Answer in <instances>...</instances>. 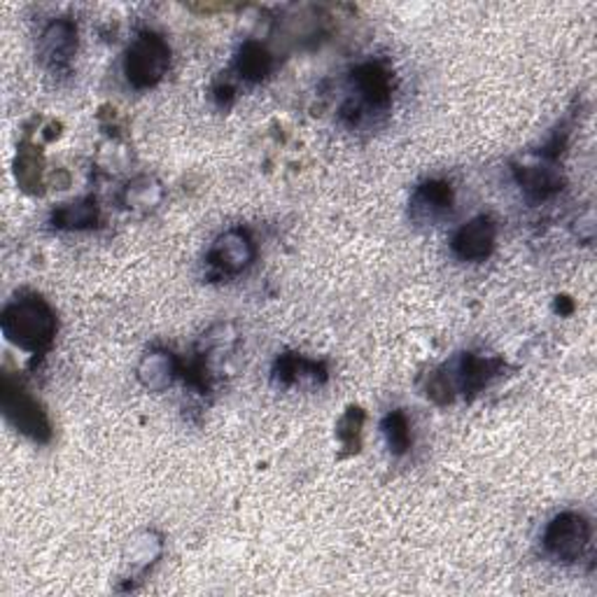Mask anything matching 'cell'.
<instances>
[{
  "mask_svg": "<svg viewBox=\"0 0 597 597\" xmlns=\"http://www.w3.org/2000/svg\"><path fill=\"white\" fill-rule=\"evenodd\" d=\"M502 367L504 364L499 358H485V354H478V352H466L451 371L448 373L437 371V373L451 395L462 392L464 397H472V395H478V392L495 376H499Z\"/></svg>",
  "mask_w": 597,
  "mask_h": 597,
  "instance_id": "5b68a950",
  "label": "cell"
},
{
  "mask_svg": "<svg viewBox=\"0 0 597 597\" xmlns=\"http://www.w3.org/2000/svg\"><path fill=\"white\" fill-rule=\"evenodd\" d=\"M560 302H557V311L560 313H572V302H567V296H557Z\"/></svg>",
  "mask_w": 597,
  "mask_h": 597,
  "instance_id": "ffe728a7",
  "label": "cell"
},
{
  "mask_svg": "<svg viewBox=\"0 0 597 597\" xmlns=\"http://www.w3.org/2000/svg\"><path fill=\"white\" fill-rule=\"evenodd\" d=\"M171 66V47L161 35L145 31L131 43L124 61L126 80L134 89H153Z\"/></svg>",
  "mask_w": 597,
  "mask_h": 597,
  "instance_id": "7a4b0ae2",
  "label": "cell"
},
{
  "mask_svg": "<svg viewBox=\"0 0 597 597\" xmlns=\"http://www.w3.org/2000/svg\"><path fill=\"white\" fill-rule=\"evenodd\" d=\"M0 327L8 336V341L24 348L33 354L47 352L56 336V315L52 306L37 294L19 296L10 306H5Z\"/></svg>",
  "mask_w": 597,
  "mask_h": 597,
  "instance_id": "6da1fadb",
  "label": "cell"
},
{
  "mask_svg": "<svg viewBox=\"0 0 597 597\" xmlns=\"http://www.w3.org/2000/svg\"><path fill=\"white\" fill-rule=\"evenodd\" d=\"M41 173H43L41 157L33 153V147H24L16 159V180L22 182L24 190H41L43 184Z\"/></svg>",
  "mask_w": 597,
  "mask_h": 597,
  "instance_id": "ac0fdd59",
  "label": "cell"
},
{
  "mask_svg": "<svg viewBox=\"0 0 597 597\" xmlns=\"http://www.w3.org/2000/svg\"><path fill=\"white\" fill-rule=\"evenodd\" d=\"M453 209V190L443 180H427L410 196V217L418 224H435Z\"/></svg>",
  "mask_w": 597,
  "mask_h": 597,
  "instance_id": "30bf717a",
  "label": "cell"
},
{
  "mask_svg": "<svg viewBox=\"0 0 597 597\" xmlns=\"http://www.w3.org/2000/svg\"><path fill=\"white\" fill-rule=\"evenodd\" d=\"M352 85L358 89L360 101L369 110H385L392 103V80L390 72L376 64L369 61L352 72Z\"/></svg>",
  "mask_w": 597,
  "mask_h": 597,
  "instance_id": "8fae6325",
  "label": "cell"
},
{
  "mask_svg": "<svg viewBox=\"0 0 597 597\" xmlns=\"http://www.w3.org/2000/svg\"><path fill=\"white\" fill-rule=\"evenodd\" d=\"M3 414L12 427L35 443H47L52 439V423L45 408L37 404L22 383H16L10 373L3 376V392H0Z\"/></svg>",
  "mask_w": 597,
  "mask_h": 597,
  "instance_id": "3957f363",
  "label": "cell"
},
{
  "mask_svg": "<svg viewBox=\"0 0 597 597\" xmlns=\"http://www.w3.org/2000/svg\"><path fill=\"white\" fill-rule=\"evenodd\" d=\"M52 222L56 229H66V232H82L91 229L99 224V205L93 199H80L61 205L56 209L52 215Z\"/></svg>",
  "mask_w": 597,
  "mask_h": 597,
  "instance_id": "4fadbf2b",
  "label": "cell"
},
{
  "mask_svg": "<svg viewBox=\"0 0 597 597\" xmlns=\"http://www.w3.org/2000/svg\"><path fill=\"white\" fill-rule=\"evenodd\" d=\"M75 49H78V29L68 19H56V22H52L43 31L41 43H37L41 61L54 72L70 68Z\"/></svg>",
  "mask_w": 597,
  "mask_h": 597,
  "instance_id": "52a82bcc",
  "label": "cell"
},
{
  "mask_svg": "<svg viewBox=\"0 0 597 597\" xmlns=\"http://www.w3.org/2000/svg\"><path fill=\"white\" fill-rule=\"evenodd\" d=\"M514 173L520 190L532 201H547L563 190V173H560V168L555 166V159L547 155L544 161L516 166Z\"/></svg>",
  "mask_w": 597,
  "mask_h": 597,
  "instance_id": "9c48e42d",
  "label": "cell"
},
{
  "mask_svg": "<svg viewBox=\"0 0 597 597\" xmlns=\"http://www.w3.org/2000/svg\"><path fill=\"white\" fill-rule=\"evenodd\" d=\"M273 379L280 385H292L298 379H311V381H325L327 369L317 362L298 358V354H280L273 367Z\"/></svg>",
  "mask_w": 597,
  "mask_h": 597,
  "instance_id": "5bb4252c",
  "label": "cell"
},
{
  "mask_svg": "<svg viewBox=\"0 0 597 597\" xmlns=\"http://www.w3.org/2000/svg\"><path fill=\"white\" fill-rule=\"evenodd\" d=\"M590 544V522L576 511L557 514L544 532V551L555 563H576Z\"/></svg>",
  "mask_w": 597,
  "mask_h": 597,
  "instance_id": "277c9868",
  "label": "cell"
},
{
  "mask_svg": "<svg viewBox=\"0 0 597 597\" xmlns=\"http://www.w3.org/2000/svg\"><path fill=\"white\" fill-rule=\"evenodd\" d=\"M236 70L248 82H261L271 70V56L261 45L246 43L236 59Z\"/></svg>",
  "mask_w": 597,
  "mask_h": 597,
  "instance_id": "2e32d148",
  "label": "cell"
},
{
  "mask_svg": "<svg viewBox=\"0 0 597 597\" xmlns=\"http://www.w3.org/2000/svg\"><path fill=\"white\" fill-rule=\"evenodd\" d=\"M180 373V362L168 350L147 352L138 364V381L153 392L171 387Z\"/></svg>",
  "mask_w": 597,
  "mask_h": 597,
  "instance_id": "7c38bea8",
  "label": "cell"
},
{
  "mask_svg": "<svg viewBox=\"0 0 597 597\" xmlns=\"http://www.w3.org/2000/svg\"><path fill=\"white\" fill-rule=\"evenodd\" d=\"M383 435H385L387 448L395 455H404L410 448V443H414V437H410V423L404 410H392V414L385 416Z\"/></svg>",
  "mask_w": 597,
  "mask_h": 597,
  "instance_id": "e0dca14e",
  "label": "cell"
},
{
  "mask_svg": "<svg viewBox=\"0 0 597 597\" xmlns=\"http://www.w3.org/2000/svg\"><path fill=\"white\" fill-rule=\"evenodd\" d=\"M161 199H164L161 184L155 178L143 176V178H136L134 182L126 187L122 203L126 205L128 211L149 213V211L157 209V205L161 203Z\"/></svg>",
  "mask_w": 597,
  "mask_h": 597,
  "instance_id": "9a60e30c",
  "label": "cell"
},
{
  "mask_svg": "<svg viewBox=\"0 0 597 597\" xmlns=\"http://www.w3.org/2000/svg\"><path fill=\"white\" fill-rule=\"evenodd\" d=\"M255 240L246 229H229L224 232L209 252V267L217 275H238L246 271L255 261Z\"/></svg>",
  "mask_w": 597,
  "mask_h": 597,
  "instance_id": "8992f818",
  "label": "cell"
},
{
  "mask_svg": "<svg viewBox=\"0 0 597 597\" xmlns=\"http://www.w3.org/2000/svg\"><path fill=\"white\" fill-rule=\"evenodd\" d=\"M497 224L488 215H478L470 219L455 232L451 248L462 261H483L495 250Z\"/></svg>",
  "mask_w": 597,
  "mask_h": 597,
  "instance_id": "ba28073f",
  "label": "cell"
},
{
  "mask_svg": "<svg viewBox=\"0 0 597 597\" xmlns=\"http://www.w3.org/2000/svg\"><path fill=\"white\" fill-rule=\"evenodd\" d=\"M362 423H364V414H362V408H358V406H350V408L346 410V416L341 418L339 427H336V435H339L341 443L348 448V451H360Z\"/></svg>",
  "mask_w": 597,
  "mask_h": 597,
  "instance_id": "d6986e66",
  "label": "cell"
}]
</instances>
